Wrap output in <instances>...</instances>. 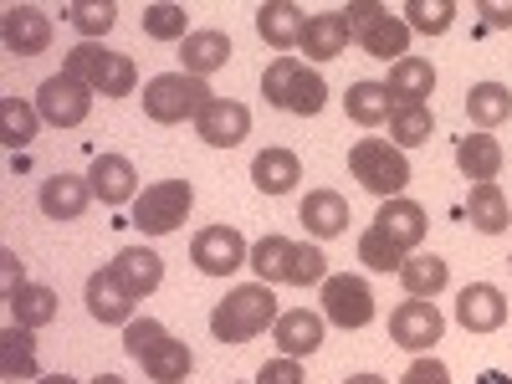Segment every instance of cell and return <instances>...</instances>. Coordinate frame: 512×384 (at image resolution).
Here are the masks:
<instances>
[{"instance_id": "6da1fadb", "label": "cell", "mask_w": 512, "mask_h": 384, "mask_svg": "<svg viewBox=\"0 0 512 384\" xmlns=\"http://www.w3.org/2000/svg\"><path fill=\"white\" fill-rule=\"evenodd\" d=\"M277 297L267 282H246L236 292H226V303H216V313H210V333H216V344H251L256 333H267L277 323Z\"/></svg>"}, {"instance_id": "7a4b0ae2", "label": "cell", "mask_w": 512, "mask_h": 384, "mask_svg": "<svg viewBox=\"0 0 512 384\" xmlns=\"http://www.w3.org/2000/svg\"><path fill=\"white\" fill-rule=\"evenodd\" d=\"M62 72H72L82 88H93L98 98H128V93H134V82H139L134 57L108 52L103 41H77V47L67 52V62H62Z\"/></svg>"}, {"instance_id": "3957f363", "label": "cell", "mask_w": 512, "mask_h": 384, "mask_svg": "<svg viewBox=\"0 0 512 384\" xmlns=\"http://www.w3.org/2000/svg\"><path fill=\"white\" fill-rule=\"evenodd\" d=\"M262 98L282 113H297V118H313L328 98V82L297 57H277L267 72H262Z\"/></svg>"}, {"instance_id": "277c9868", "label": "cell", "mask_w": 512, "mask_h": 384, "mask_svg": "<svg viewBox=\"0 0 512 384\" xmlns=\"http://www.w3.org/2000/svg\"><path fill=\"white\" fill-rule=\"evenodd\" d=\"M216 93H210L205 77H190V72H159L144 82V113L154 123H185V118H200Z\"/></svg>"}, {"instance_id": "5b68a950", "label": "cell", "mask_w": 512, "mask_h": 384, "mask_svg": "<svg viewBox=\"0 0 512 384\" xmlns=\"http://www.w3.org/2000/svg\"><path fill=\"white\" fill-rule=\"evenodd\" d=\"M349 169H354V180H359L369 195H379V200H395V195H405V185H410V159H405V149L384 144V139H359V144L349 149Z\"/></svg>"}, {"instance_id": "8992f818", "label": "cell", "mask_w": 512, "mask_h": 384, "mask_svg": "<svg viewBox=\"0 0 512 384\" xmlns=\"http://www.w3.org/2000/svg\"><path fill=\"white\" fill-rule=\"evenodd\" d=\"M344 21H349V36L379 62H390V57L400 62L405 47H410V26L400 16H390V6H379V0H354V6H344Z\"/></svg>"}, {"instance_id": "52a82bcc", "label": "cell", "mask_w": 512, "mask_h": 384, "mask_svg": "<svg viewBox=\"0 0 512 384\" xmlns=\"http://www.w3.org/2000/svg\"><path fill=\"white\" fill-rule=\"evenodd\" d=\"M190 205H195V185L190 180H159V185H149L134 200V226L144 236H169V231L185 226Z\"/></svg>"}, {"instance_id": "ba28073f", "label": "cell", "mask_w": 512, "mask_h": 384, "mask_svg": "<svg viewBox=\"0 0 512 384\" xmlns=\"http://www.w3.org/2000/svg\"><path fill=\"white\" fill-rule=\"evenodd\" d=\"M93 98L98 93L82 88L72 72H57V77H47L36 88V113H41V123H52V128H77V123H88Z\"/></svg>"}, {"instance_id": "9c48e42d", "label": "cell", "mask_w": 512, "mask_h": 384, "mask_svg": "<svg viewBox=\"0 0 512 384\" xmlns=\"http://www.w3.org/2000/svg\"><path fill=\"white\" fill-rule=\"evenodd\" d=\"M190 262H195L205 277H231L236 267L251 262V246L241 241L236 226H205V231H195V241H190Z\"/></svg>"}, {"instance_id": "30bf717a", "label": "cell", "mask_w": 512, "mask_h": 384, "mask_svg": "<svg viewBox=\"0 0 512 384\" xmlns=\"http://www.w3.org/2000/svg\"><path fill=\"white\" fill-rule=\"evenodd\" d=\"M323 318L338 328H369L374 323V292L364 277L344 272V277H328L323 282Z\"/></svg>"}, {"instance_id": "8fae6325", "label": "cell", "mask_w": 512, "mask_h": 384, "mask_svg": "<svg viewBox=\"0 0 512 384\" xmlns=\"http://www.w3.org/2000/svg\"><path fill=\"white\" fill-rule=\"evenodd\" d=\"M441 333H446V318L431 297H410V303H400L390 313V338L410 354H425L431 344H441Z\"/></svg>"}, {"instance_id": "7c38bea8", "label": "cell", "mask_w": 512, "mask_h": 384, "mask_svg": "<svg viewBox=\"0 0 512 384\" xmlns=\"http://www.w3.org/2000/svg\"><path fill=\"white\" fill-rule=\"evenodd\" d=\"M0 41L11 57H41L52 47V16L41 6H6L0 11Z\"/></svg>"}, {"instance_id": "4fadbf2b", "label": "cell", "mask_w": 512, "mask_h": 384, "mask_svg": "<svg viewBox=\"0 0 512 384\" xmlns=\"http://www.w3.org/2000/svg\"><path fill=\"white\" fill-rule=\"evenodd\" d=\"M456 323H461L466 333H497V328L507 323V297H502V287H492V282L461 287V297H456Z\"/></svg>"}, {"instance_id": "5bb4252c", "label": "cell", "mask_w": 512, "mask_h": 384, "mask_svg": "<svg viewBox=\"0 0 512 384\" xmlns=\"http://www.w3.org/2000/svg\"><path fill=\"white\" fill-rule=\"evenodd\" d=\"M195 134L216 149H236L246 134H251V108L236 103V98H216L200 118H195Z\"/></svg>"}, {"instance_id": "9a60e30c", "label": "cell", "mask_w": 512, "mask_h": 384, "mask_svg": "<svg viewBox=\"0 0 512 384\" xmlns=\"http://www.w3.org/2000/svg\"><path fill=\"white\" fill-rule=\"evenodd\" d=\"M297 221L308 226V236L333 241V236H344V231H349L354 210H349V200L338 195V190H308L303 205H297Z\"/></svg>"}, {"instance_id": "2e32d148", "label": "cell", "mask_w": 512, "mask_h": 384, "mask_svg": "<svg viewBox=\"0 0 512 384\" xmlns=\"http://www.w3.org/2000/svg\"><path fill=\"white\" fill-rule=\"evenodd\" d=\"M108 272H113V282L134 297H149L159 282H164V262H159V251H149V246H128V251H118L113 262H108Z\"/></svg>"}, {"instance_id": "e0dca14e", "label": "cell", "mask_w": 512, "mask_h": 384, "mask_svg": "<svg viewBox=\"0 0 512 384\" xmlns=\"http://www.w3.org/2000/svg\"><path fill=\"white\" fill-rule=\"evenodd\" d=\"M323 328H328L323 313L287 308V313L272 323V338H277V349H282L287 359H308V354H318V344H323Z\"/></svg>"}, {"instance_id": "ac0fdd59", "label": "cell", "mask_w": 512, "mask_h": 384, "mask_svg": "<svg viewBox=\"0 0 512 384\" xmlns=\"http://www.w3.org/2000/svg\"><path fill=\"white\" fill-rule=\"evenodd\" d=\"M88 180H93V195L103 205L139 200V169H134V159H123V154H98L93 169H88Z\"/></svg>"}, {"instance_id": "d6986e66", "label": "cell", "mask_w": 512, "mask_h": 384, "mask_svg": "<svg viewBox=\"0 0 512 384\" xmlns=\"http://www.w3.org/2000/svg\"><path fill=\"white\" fill-rule=\"evenodd\" d=\"M374 226L384 231V236H390L405 256L425 241V226H431V221H425V205H415V200H405V195H395V200H384L379 205V216H374Z\"/></svg>"}, {"instance_id": "ffe728a7", "label": "cell", "mask_w": 512, "mask_h": 384, "mask_svg": "<svg viewBox=\"0 0 512 384\" xmlns=\"http://www.w3.org/2000/svg\"><path fill=\"white\" fill-rule=\"evenodd\" d=\"M256 31H262L267 47L287 52V47L303 41L308 16H303V6H292V0H262V6H256Z\"/></svg>"}, {"instance_id": "44dd1931", "label": "cell", "mask_w": 512, "mask_h": 384, "mask_svg": "<svg viewBox=\"0 0 512 384\" xmlns=\"http://www.w3.org/2000/svg\"><path fill=\"white\" fill-rule=\"evenodd\" d=\"M390 98H395V108H425V98L436 93V67L425 62V57H400L395 67H390Z\"/></svg>"}, {"instance_id": "7402d4cb", "label": "cell", "mask_w": 512, "mask_h": 384, "mask_svg": "<svg viewBox=\"0 0 512 384\" xmlns=\"http://www.w3.org/2000/svg\"><path fill=\"white\" fill-rule=\"evenodd\" d=\"M82 303H88V313H93L98 323H123V328L134 323V297L113 282L108 267L88 277V287H82Z\"/></svg>"}, {"instance_id": "603a6c76", "label": "cell", "mask_w": 512, "mask_h": 384, "mask_svg": "<svg viewBox=\"0 0 512 384\" xmlns=\"http://www.w3.org/2000/svg\"><path fill=\"white\" fill-rule=\"evenodd\" d=\"M88 200H93V180H82V175L41 180V210H47L52 221H77L82 210H88Z\"/></svg>"}, {"instance_id": "cb8c5ba5", "label": "cell", "mask_w": 512, "mask_h": 384, "mask_svg": "<svg viewBox=\"0 0 512 384\" xmlns=\"http://www.w3.org/2000/svg\"><path fill=\"white\" fill-rule=\"evenodd\" d=\"M502 144L492 139V134H466V139H456V169L472 185H482V180H497L502 175Z\"/></svg>"}, {"instance_id": "d4e9b609", "label": "cell", "mask_w": 512, "mask_h": 384, "mask_svg": "<svg viewBox=\"0 0 512 384\" xmlns=\"http://www.w3.org/2000/svg\"><path fill=\"white\" fill-rule=\"evenodd\" d=\"M251 180L262 195H287L297 180H303V159H297L292 149H262L251 159Z\"/></svg>"}, {"instance_id": "484cf974", "label": "cell", "mask_w": 512, "mask_h": 384, "mask_svg": "<svg viewBox=\"0 0 512 384\" xmlns=\"http://www.w3.org/2000/svg\"><path fill=\"white\" fill-rule=\"evenodd\" d=\"M349 21H344V11H323V16H308V31H303V47L313 62H328V57H344V47H349Z\"/></svg>"}, {"instance_id": "4316f807", "label": "cell", "mask_w": 512, "mask_h": 384, "mask_svg": "<svg viewBox=\"0 0 512 384\" xmlns=\"http://www.w3.org/2000/svg\"><path fill=\"white\" fill-rule=\"evenodd\" d=\"M180 57H185V72L190 77H210L231 62V36L226 31H190L180 41Z\"/></svg>"}, {"instance_id": "83f0119b", "label": "cell", "mask_w": 512, "mask_h": 384, "mask_svg": "<svg viewBox=\"0 0 512 384\" xmlns=\"http://www.w3.org/2000/svg\"><path fill=\"white\" fill-rule=\"evenodd\" d=\"M466 221H472L482 236H502L507 221H512V210H507V195L497 180H482L472 185V200H466Z\"/></svg>"}, {"instance_id": "f1b7e54d", "label": "cell", "mask_w": 512, "mask_h": 384, "mask_svg": "<svg viewBox=\"0 0 512 384\" xmlns=\"http://www.w3.org/2000/svg\"><path fill=\"white\" fill-rule=\"evenodd\" d=\"M400 282H405L410 297H436V292H446L451 267L441 262L436 251H410V256H405V267H400Z\"/></svg>"}, {"instance_id": "f546056e", "label": "cell", "mask_w": 512, "mask_h": 384, "mask_svg": "<svg viewBox=\"0 0 512 384\" xmlns=\"http://www.w3.org/2000/svg\"><path fill=\"white\" fill-rule=\"evenodd\" d=\"M466 113H472L477 134H492L497 123L512 118V93L502 82H472V93H466Z\"/></svg>"}, {"instance_id": "4dcf8cb0", "label": "cell", "mask_w": 512, "mask_h": 384, "mask_svg": "<svg viewBox=\"0 0 512 384\" xmlns=\"http://www.w3.org/2000/svg\"><path fill=\"white\" fill-rule=\"evenodd\" d=\"M0 374L6 379H36V328L11 323L0 333Z\"/></svg>"}, {"instance_id": "1f68e13d", "label": "cell", "mask_w": 512, "mask_h": 384, "mask_svg": "<svg viewBox=\"0 0 512 384\" xmlns=\"http://www.w3.org/2000/svg\"><path fill=\"white\" fill-rule=\"evenodd\" d=\"M344 108H349V118H354L359 128H379V123H390L395 98H390V88H384V82H354L349 98H344Z\"/></svg>"}, {"instance_id": "d6a6232c", "label": "cell", "mask_w": 512, "mask_h": 384, "mask_svg": "<svg viewBox=\"0 0 512 384\" xmlns=\"http://www.w3.org/2000/svg\"><path fill=\"white\" fill-rule=\"evenodd\" d=\"M6 308H11V323H21V328H47L57 318V292L41 282H26Z\"/></svg>"}, {"instance_id": "836d02e7", "label": "cell", "mask_w": 512, "mask_h": 384, "mask_svg": "<svg viewBox=\"0 0 512 384\" xmlns=\"http://www.w3.org/2000/svg\"><path fill=\"white\" fill-rule=\"evenodd\" d=\"M190 369H195V354H190V344H180V338H164V344L144 359V374L154 384H180Z\"/></svg>"}, {"instance_id": "e575fe53", "label": "cell", "mask_w": 512, "mask_h": 384, "mask_svg": "<svg viewBox=\"0 0 512 384\" xmlns=\"http://www.w3.org/2000/svg\"><path fill=\"white\" fill-rule=\"evenodd\" d=\"M41 128V113L26 103V98H0V139L11 149H26Z\"/></svg>"}, {"instance_id": "d590c367", "label": "cell", "mask_w": 512, "mask_h": 384, "mask_svg": "<svg viewBox=\"0 0 512 384\" xmlns=\"http://www.w3.org/2000/svg\"><path fill=\"white\" fill-rule=\"evenodd\" d=\"M144 36H154V41H185L190 36V11L175 6V0H154V6H144Z\"/></svg>"}, {"instance_id": "8d00e7d4", "label": "cell", "mask_w": 512, "mask_h": 384, "mask_svg": "<svg viewBox=\"0 0 512 384\" xmlns=\"http://www.w3.org/2000/svg\"><path fill=\"white\" fill-rule=\"evenodd\" d=\"M431 128H436L431 103H425V108H395V113H390V144H395V149L431 144Z\"/></svg>"}, {"instance_id": "74e56055", "label": "cell", "mask_w": 512, "mask_h": 384, "mask_svg": "<svg viewBox=\"0 0 512 384\" xmlns=\"http://www.w3.org/2000/svg\"><path fill=\"white\" fill-rule=\"evenodd\" d=\"M287 256H292V241H287V236H262V241H256V246H251L256 282H267V287L287 282Z\"/></svg>"}, {"instance_id": "f35d334b", "label": "cell", "mask_w": 512, "mask_h": 384, "mask_svg": "<svg viewBox=\"0 0 512 384\" xmlns=\"http://www.w3.org/2000/svg\"><path fill=\"white\" fill-rule=\"evenodd\" d=\"M62 16H67V21H72L82 36H103V31H113L118 6H113V0H67Z\"/></svg>"}, {"instance_id": "ab89813d", "label": "cell", "mask_w": 512, "mask_h": 384, "mask_svg": "<svg viewBox=\"0 0 512 384\" xmlns=\"http://www.w3.org/2000/svg\"><path fill=\"white\" fill-rule=\"evenodd\" d=\"M456 16V0H405V26L420 36H441Z\"/></svg>"}, {"instance_id": "60d3db41", "label": "cell", "mask_w": 512, "mask_h": 384, "mask_svg": "<svg viewBox=\"0 0 512 384\" xmlns=\"http://www.w3.org/2000/svg\"><path fill=\"white\" fill-rule=\"evenodd\" d=\"M313 282H328V256L308 241H292V256H287V287H313Z\"/></svg>"}, {"instance_id": "b9f144b4", "label": "cell", "mask_w": 512, "mask_h": 384, "mask_svg": "<svg viewBox=\"0 0 512 384\" xmlns=\"http://www.w3.org/2000/svg\"><path fill=\"white\" fill-rule=\"evenodd\" d=\"M359 262H364L369 272H400V267H405V251L384 236L379 226H369V231L359 236Z\"/></svg>"}, {"instance_id": "7bdbcfd3", "label": "cell", "mask_w": 512, "mask_h": 384, "mask_svg": "<svg viewBox=\"0 0 512 384\" xmlns=\"http://www.w3.org/2000/svg\"><path fill=\"white\" fill-rule=\"evenodd\" d=\"M164 338H169V333H164V323H159V318H134V323L123 328V354L134 359V364H144V359L164 344Z\"/></svg>"}, {"instance_id": "ee69618b", "label": "cell", "mask_w": 512, "mask_h": 384, "mask_svg": "<svg viewBox=\"0 0 512 384\" xmlns=\"http://www.w3.org/2000/svg\"><path fill=\"white\" fill-rule=\"evenodd\" d=\"M400 384H451V369L436 359V354H420L410 369H405V379Z\"/></svg>"}, {"instance_id": "f6af8a7d", "label": "cell", "mask_w": 512, "mask_h": 384, "mask_svg": "<svg viewBox=\"0 0 512 384\" xmlns=\"http://www.w3.org/2000/svg\"><path fill=\"white\" fill-rule=\"evenodd\" d=\"M256 384H303V359H267L262 374H256Z\"/></svg>"}, {"instance_id": "bcb514c9", "label": "cell", "mask_w": 512, "mask_h": 384, "mask_svg": "<svg viewBox=\"0 0 512 384\" xmlns=\"http://www.w3.org/2000/svg\"><path fill=\"white\" fill-rule=\"evenodd\" d=\"M26 287V272H21V256L16 251H0V292H6V303Z\"/></svg>"}, {"instance_id": "7dc6e473", "label": "cell", "mask_w": 512, "mask_h": 384, "mask_svg": "<svg viewBox=\"0 0 512 384\" xmlns=\"http://www.w3.org/2000/svg\"><path fill=\"white\" fill-rule=\"evenodd\" d=\"M477 16H487L492 31H507L512 26V6H497V0H477Z\"/></svg>"}, {"instance_id": "c3c4849f", "label": "cell", "mask_w": 512, "mask_h": 384, "mask_svg": "<svg viewBox=\"0 0 512 384\" xmlns=\"http://www.w3.org/2000/svg\"><path fill=\"white\" fill-rule=\"evenodd\" d=\"M477 384H512V379H507V374H502V369H487V374H482V379H477Z\"/></svg>"}, {"instance_id": "681fc988", "label": "cell", "mask_w": 512, "mask_h": 384, "mask_svg": "<svg viewBox=\"0 0 512 384\" xmlns=\"http://www.w3.org/2000/svg\"><path fill=\"white\" fill-rule=\"evenodd\" d=\"M344 384H390V379H379V374H354V379H344Z\"/></svg>"}, {"instance_id": "f907efd6", "label": "cell", "mask_w": 512, "mask_h": 384, "mask_svg": "<svg viewBox=\"0 0 512 384\" xmlns=\"http://www.w3.org/2000/svg\"><path fill=\"white\" fill-rule=\"evenodd\" d=\"M36 384H77L72 374H47V379H36Z\"/></svg>"}, {"instance_id": "816d5d0a", "label": "cell", "mask_w": 512, "mask_h": 384, "mask_svg": "<svg viewBox=\"0 0 512 384\" xmlns=\"http://www.w3.org/2000/svg\"><path fill=\"white\" fill-rule=\"evenodd\" d=\"M93 384H123V379H118V374H98Z\"/></svg>"}, {"instance_id": "f5cc1de1", "label": "cell", "mask_w": 512, "mask_h": 384, "mask_svg": "<svg viewBox=\"0 0 512 384\" xmlns=\"http://www.w3.org/2000/svg\"><path fill=\"white\" fill-rule=\"evenodd\" d=\"M507 267H512V256H507Z\"/></svg>"}]
</instances>
